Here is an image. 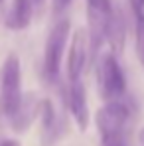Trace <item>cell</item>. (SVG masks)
Here are the masks:
<instances>
[{
	"label": "cell",
	"mask_w": 144,
	"mask_h": 146,
	"mask_svg": "<svg viewBox=\"0 0 144 146\" xmlns=\"http://www.w3.org/2000/svg\"><path fill=\"white\" fill-rule=\"evenodd\" d=\"M22 67L20 57L16 53H10L4 59L2 71H0V113L8 121L18 113L22 105Z\"/></svg>",
	"instance_id": "6da1fadb"
},
{
	"label": "cell",
	"mask_w": 144,
	"mask_h": 146,
	"mask_svg": "<svg viewBox=\"0 0 144 146\" xmlns=\"http://www.w3.org/2000/svg\"><path fill=\"white\" fill-rule=\"evenodd\" d=\"M87 6V36H89V55L95 61L103 44L107 42L109 26L113 20L115 6L111 0H85Z\"/></svg>",
	"instance_id": "7a4b0ae2"
},
{
	"label": "cell",
	"mask_w": 144,
	"mask_h": 146,
	"mask_svg": "<svg viewBox=\"0 0 144 146\" xmlns=\"http://www.w3.org/2000/svg\"><path fill=\"white\" fill-rule=\"evenodd\" d=\"M97 87L105 103L122 101L126 93V77L113 51L103 53L97 63Z\"/></svg>",
	"instance_id": "3957f363"
},
{
	"label": "cell",
	"mask_w": 144,
	"mask_h": 146,
	"mask_svg": "<svg viewBox=\"0 0 144 146\" xmlns=\"http://www.w3.org/2000/svg\"><path fill=\"white\" fill-rule=\"evenodd\" d=\"M69 36H71V22L67 18L57 20L55 26L49 30L46 48H44V75L48 83H55L59 77V67H61V59L67 48Z\"/></svg>",
	"instance_id": "277c9868"
},
{
	"label": "cell",
	"mask_w": 144,
	"mask_h": 146,
	"mask_svg": "<svg viewBox=\"0 0 144 146\" xmlns=\"http://www.w3.org/2000/svg\"><path fill=\"white\" fill-rule=\"evenodd\" d=\"M130 119V109L124 101L105 103L95 115V126L101 138L124 134V126Z\"/></svg>",
	"instance_id": "5b68a950"
},
{
	"label": "cell",
	"mask_w": 144,
	"mask_h": 146,
	"mask_svg": "<svg viewBox=\"0 0 144 146\" xmlns=\"http://www.w3.org/2000/svg\"><path fill=\"white\" fill-rule=\"evenodd\" d=\"M87 57H89V36L85 30H75L67 49V65H65V75L69 83L81 81Z\"/></svg>",
	"instance_id": "8992f818"
},
{
	"label": "cell",
	"mask_w": 144,
	"mask_h": 146,
	"mask_svg": "<svg viewBox=\"0 0 144 146\" xmlns=\"http://www.w3.org/2000/svg\"><path fill=\"white\" fill-rule=\"evenodd\" d=\"M67 109H69V115L73 117L77 128L81 132H85L89 126L91 115H89V105H87V91L81 81L69 83V87H67Z\"/></svg>",
	"instance_id": "52a82bcc"
},
{
	"label": "cell",
	"mask_w": 144,
	"mask_h": 146,
	"mask_svg": "<svg viewBox=\"0 0 144 146\" xmlns=\"http://www.w3.org/2000/svg\"><path fill=\"white\" fill-rule=\"evenodd\" d=\"M42 101L36 93H28L22 99V105L18 109V113L10 119V124L16 132H24L32 126V122L40 117V111H42Z\"/></svg>",
	"instance_id": "ba28073f"
},
{
	"label": "cell",
	"mask_w": 144,
	"mask_h": 146,
	"mask_svg": "<svg viewBox=\"0 0 144 146\" xmlns=\"http://www.w3.org/2000/svg\"><path fill=\"white\" fill-rule=\"evenodd\" d=\"M32 16H34V0H12L4 18V26L14 32L26 30L32 22Z\"/></svg>",
	"instance_id": "9c48e42d"
},
{
	"label": "cell",
	"mask_w": 144,
	"mask_h": 146,
	"mask_svg": "<svg viewBox=\"0 0 144 146\" xmlns=\"http://www.w3.org/2000/svg\"><path fill=\"white\" fill-rule=\"evenodd\" d=\"M107 42L111 46V51L117 55L124 49L126 44V18L122 14L119 6H115V12H113V20L109 26V34H107Z\"/></svg>",
	"instance_id": "30bf717a"
},
{
	"label": "cell",
	"mask_w": 144,
	"mask_h": 146,
	"mask_svg": "<svg viewBox=\"0 0 144 146\" xmlns=\"http://www.w3.org/2000/svg\"><path fill=\"white\" fill-rule=\"evenodd\" d=\"M40 121H42V128H44V134L48 136V142L55 140L59 134H57V111L53 107V103L49 99L42 101V111H40Z\"/></svg>",
	"instance_id": "8fae6325"
},
{
	"label": "cell",
	"mask_w": 144,
	"mask_h": 146,
	"mask_svg": "<svg viewBox=\"0 0 144 146\" xmlns=\"http://www.w3.org/2000/svg\"><path fill=\"white\" fill-rule=\"evenodd\" d=\"M134 14V36H136V55L144 67V8L132 6Z\"/></svg>",
	"instance_id": "7c38bea8"
},
{
	"label": "cell",
	"mask_w": 144,
	"mask_h": 146,
	"mask_svg": "<svg viewBox=\"0 0 144 146\" xmlns=\"http://www.w3.org/2000/svg\"><path fill=\"white\" fill-rule=\"evenodd\" d=\"M101 146H126V138H124V134L109 136V138H101Z\"/></svg>",
	"instance_id": "4fadbf2b"
},
{
	"label": "cell",
	"mask_w": 144,
	"mask_h": 146,
	"mask_svg": "<svg viewBox=\"0 0 144 146\" xmlns=\"http://www.w3.org/2000/svg\"><path fill=\"white\" fill-rule=\"evenodd\" d=\"M69 4H71V0H53V2H51V10H53V14L57 16V14H61Z\"/></svg>",
	"instance_id": "5bb4252c"
},
{
	"label": "cell",
	"mask_w": 144,
	"mask_h": 146,
	"mask_svg": "<svg viewBox=\"0 0 144 146\" xmlns=\"http://www.w3.org/2000/svg\"><path fill=\"white\" fill-rule=\"evenodd\" d=\"M0 146H22L20 144V140H16V138H6V140H2Z\"/></svg>",
	"instance_id": "9a60e30c"
},
{
	"label": "cell",
	"mask_w": 144,
	"mask_h": 146,
	"mask_svg": "<svg viewBox=\"0 0 144 146\" xmlns=\"http://www.w3.org/2000/svg\"><path fill=\"white\" fill-rule=\"evenodd\" d=\"M138 142H140V144L144 146V126L140 128V132H138Z\"/></svg>",
	"instance_id": "2e32d148"
},
{
	"label": "cell",
	"mask_w": 144,
	"mask_h": 146,
	"mask_svg": "<svg viewBox=\"0 0 144 146\" xmlns=\"http://www.w3.org/2000/svg\"><path fill=\"white\" fill-rule=\"evenodd\" d=\"M42 2H44V0H34V4H42Z\"/></svg>",
	"instance_id": "e0dca14e"
},
{
	"label": "cell",
	"mask_w": 144,
	"mask_h": 146,
	"mask_svg": "<svg viewBox=\"0 0 144 146\" xmlns=\"http://www.w3.org/2000/svg\"><path fill=\"white\" fill-rule=\"evenodd\" d=\"M2 2H4V0H0V4H2Z\"/></svg>",
	"instance_id": "ac0fdd59"
}]
</instances>
